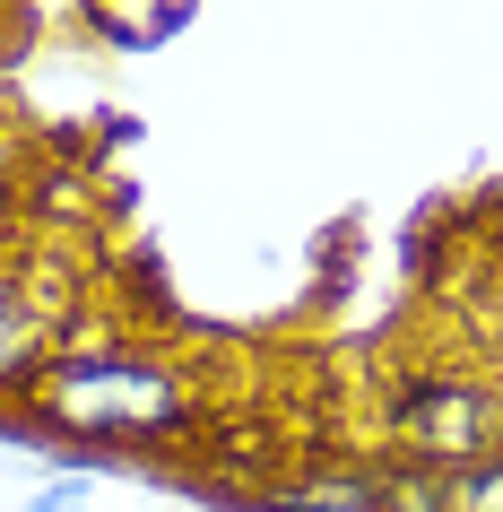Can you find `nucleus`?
<instances>
[{"mask_svg":"<svg viewBox=\"0 0 503 512\" xmlns=\"http://www.w3.org/2000/svg\"><path fill=\"white\" fill-rule=\"evenodd\" d=\"M391 434L408 460H434V469L486 460L503 452V391L469 374H417L391 391Z\"/></svg>","mask_w":503,"mask_h":512,"instance_id":"2","label":"nucleus"},{"mask_svg":"<svg viewBox=\"0 0 503 512\" xmlns=\"http://www.w3.org/2000/svg\"><path fill=\"white\" fill-rule=\"evenodd\" d=\"M70 18H79V35H96L105 53H148V27H139V18H122L113 0H70Z\"/></svg>","mask_w":503,"mask_h":512,"instance_id":"6","label":"nucleus"},{"mask_svg":"<svg viewBox=\"0 0 503 512\" xmlns=\"http://www.w3.org/2000/svg\"><path fill=\"white\" fill-rule=\"evenodd\" d=\"M27 426L44 452L70 460H139L157 469L148 452L165 443H191L209 426V408L191 391V374L174 356L139 348V339H105V348H61L44 374L27 382Z\"/></svg>","mask_w":503,"mask_h":512,"instance_id":"1","label":"nucleus"},{"mask_svg":"<svg viewBox=\"0 0 503 512\" xmlns=\"http://www.w3.org/2000/svg\"><path fill=\"white\" fill-rule=\"evenodd\" d=\"M443 512H503V452L443 469Z\"/></svg>","mask_w":503,"mask_h":512,"instance_id":"5","label":"nucleus"},{"mask_svg":"<svg viewBox=\"0 0 503 512\" xmlns=\"http://www.w3.org/2000/svg\"><path fill=\"white\" fill-rule=\"evenodd\" d=\"M96 469H87V460H70V452H53L44 460V478H35V495H27V512H87L96 504Z\"/></svg>","mask_w":503,"mask_h":512,"instance_id":"4","label":"nucleus"},{"mask_svg":"<svg viewBox=\"0 0 503 512\" xmlns=\"http://www.w3.org/2000/svg\"><path fill=\"white\" fill-rule=\"evenodd\" d=\"M44 365H53V322H44V304L18 287V270L0 261V400L18 408Z\"/></svg>","mask_w":503,"mask_h":512,"instance_id":"3","label":"nucleus"}]
</instances>
